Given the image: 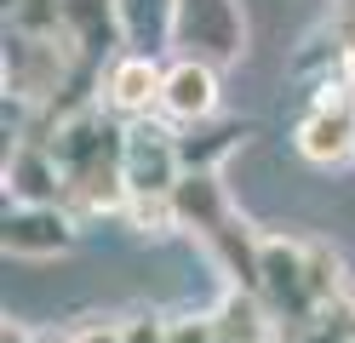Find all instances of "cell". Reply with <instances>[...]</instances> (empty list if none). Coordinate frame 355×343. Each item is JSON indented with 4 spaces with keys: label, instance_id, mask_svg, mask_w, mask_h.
Returning a JSON list of instances; mask_svg holds the SVG:
<instances>
[{
    "label": "cell",
    "instance_id": "1",
    "mask_svg": "<svg viewBox=\"0 0 355 343\" xmlns=\"http://www.w3.org/2000/svg\"><path fill=\"white\" fill-rule=\"evenodd\" d=\"M46 149L63 166V206L75 218L126 212V121L103 103L69 114L46 132Z\"/></svg>",
    "mask_w": 355,
    "mask_h": 343
},
{
    "label": "cell",
    "instance_id": "2",
    "mask_svg": "<svg viewBox=\"0 0 355 343\" xmlns=\"http://www.w3.org/2000/svg\"><path fill=\"white\" fill-rule=\"evenodd\" d=\"M172 58H201L212 69L241 63L247 58V12H241V0H178Z\"/></svg>",
    "mask_w": 355,
    "mask_h": 343
},
{
    "label": "cell",
    "instance_id": "3",
    "mask_svg": "<svg viewBox=\"0 0 355 343\" xmlns=\"http://www.w3.org/2000/svg\"><path fill=\"white\" fill-rule=\"evenodd\" d=\"M293 143H298V155L309 166H349L355 160V91L321 86L309 98V109H304Z\"/></svg>",
    "mask_w": 355,
    "mask_h": 343
},
{
    "label": "cell",
    "instance_id": "4",
    "mask_svg": "<svg viewBox=\"0 0 355 343\" xmlns=\"http://www.w3.org/2000/svg\"><path fill=\"white\" fill-rule=\"evenodd\" d=\"M184 177L178 160V126L166 114L149 121H126V200L132 195H172Z\"/></svg>",
    "mask_w": 355,
    "mask_h": 343
},
{
    "label": "cell",
    "instance_id": "5",
    "mask_svg": "<svg viewBox=\"0 0 355 343\" xmlns=\"http://www.w3.org/2000/svg\"><path fill=\"white\" fill-rule=\"evenodd\" d=\"M263 309L275 320H293V326H309L321 309H315V292H309V263H304V240H286V235H263Z\"/></svg>",
    "mask_w": 355,
    "mask_h": 343
},
{
    "label": "cell",
    "instance_id": "6",
    "mask_svg": "<svg viewBox=\"0 0 355 343\" xmlns=\"http://www.w3.org/2000/svg\"><path fill=\"white\" fill-rule=\"evenodd\" d=\"M161 86H166V63L149 58V52H121L103 63V86H98V103L121 121H149L161 114Z\"/></svg>",
    "mask_w": 355,
    "mask_h": 343
},
{
    "label": "cell",
    "instance_id": "7",
    "mask_svg": "<svg viewBox=\"0 0 355 343\" xmlns=\"http://www.w3.org/2000/svg\"><path fill=\"white\" fill-rule=\"evenodd\" d=\"M80 235V218L69 206H6L0 246L6 258H63Z\"/></svg>",
    "mask_w": 355,
    "mask_h": 343
},
{
    "label": "cell",
    "instance_id": "8",
    "mask_svg": "<svg viewBox=\"0 0 355 343\" xmlns=\"http://www.w3.org/2000/svg\"><path fill=\"white\" fill-rule=\"evenodd\" d=\"M161 114L184 132L218 114V69L201 58H172L166 63V86H161Z\"/></svg>",
    "mask_w": 355,
    "mask_h": 343
},
{
    "label": "cell",
    "instance_id": "9",
    "mask_svg": "<svg viewBox=\"0 0 355 343\" xmlns=\"http://www.w3.org/2000/svg\"><path fill=\"white\" fill-rule=\"evenodd\" d=\"M6 200L12 206H63V166L46 143L17 137L6 149Z\"/></svg>",
    "mask_w": 355,
    "mask_h": 343
},
{
    "label": "cell",
    "instance_id": "10",
    "mask_svg": "<svg viewBox=\"0 0 355 343\" xmlns=\"http://www.w3.org/2000/svg\"><path fill=\"white\" fill-rule=\"evenodd\" d=\"M63 17H69V46L86 63H109L126 52L115 0H63Z\"/></svg>",
    "mask_w": 355,
    "mask_h": 343
},
{
    "label": "cell",
    "instance_id": "11",
    "mask_svg": "<svg viewBox=\"0 0 355 343\" xmlns=\"http://www.w3.org/2000/svg\"><path fill=\"white\" fill-rule=\"evenodd\" d=\"M172 206H178V229L195 235V240H207L212 229L235 212L230 195H224V183H218V172H184L178 189H172Z\"/></svg>",
    "mask_w": 355,
    "mask_h": 343
},
{
    "label": "cell",
    "instance_id": "12",
    "mask_svg": "<svg viewBox=\"0 0 355 343\" xmlns=\"http://www.w3.org/2000/svg\"><path fill=\"white\" fill-rule=\"evenodd\" d=\"M247 137H252L247 121H224V114H212V121L178 132V160H184V172H218V166H224V155H235Z\"/></svg>",
    "mask_w": 355,
    "mask_h": 343
},
{
    "label": "cell",
    "instance_id": "13",
    "mask_svg": "<svg viewBox=\"0 0 355 343\" xmlns=\"http://www.w3.org/2000/svg\"><path fill=\"white\" fill-rule=\"evenodd\" d=\"M115 12H121L126 52H149V58L172 52V12H178V0H115Z\"/></svg>",
    "mask_w": 355,
    "mask_h": 343
},
{
    "label": "cell",
    "instance_id": "14",
    "mask_svg": "<svg viewBox=\"0 0 355 343\" xmlns=\"http://www.w3.org/2000/svg\"><path fill=\"white\" fill-rule=\"evenodd\" d=\"M270 309H263V297L252 292H230L224 297V309L212 315V326H218V343H270Z\"/></svg>",
    "mask_w": 355,
    "mask_h": 343
},
{
    "label": "cell",
    "instance_id": "15",
    "mask_svg": "<svg viewBox=\"0 0 355 343\" xmlns=\"http://www.w3.org/2000/svg\"><path fill=\"white\" fill-rule=\"evenodd\" d=\"M304 263H309V292H315V309L344 304V258L327 240H304Z\"/></svg>",
    "mask_w": 355,
    "mask_h": 343
},
{
    "label": "cell",
    "instance_id": "16",
    "mask_svg": "<svg viewBox=\"0 0 355 343\" xmlns=\"http://www.w3.org/2000/svg\"><path fill=\"white\" fill-rule=\"evenodd\" d=\"M121 218L138 229V235H149V240L178 235V206H172V195H132Z\"/></svg>",
    "mask_w": 355,
    "mask_h": 343
},
{
    "label": "cell",
    "instance_id": "17",
    "mask_svg": "<svg viewBox=\"0 0 355 343\" xmlns=\"http://www.w3.org/2000/svg\"><path fill=\"white\" fill-rule=\"evenodd\" d=\"M166 343H218L212 315H184V320H166Z\"/></svg>",
    "mask_w": 355,
    "mask_h": 343
},
{
    "label": "cell",
    "instance_id": "18",
    "mask_svg": "<svg viewBox=\"0 0 355 343\" xmlns=\"http://www.w3.org/2000/svg\"><path fill=\"white\" fill-rule=\"evenodd\" d=\"M121 343H166V320L161 315H126L121 320Z\"/></svg>",
    "mask_w": 355,
    "mask_h": 343
}]
</instances>
